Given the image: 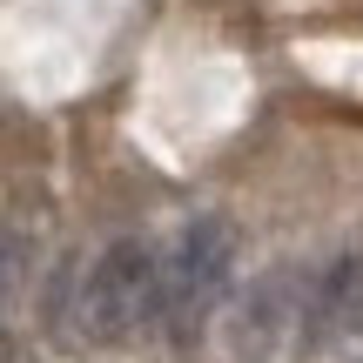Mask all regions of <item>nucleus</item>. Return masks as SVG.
Returning a JSON list of instances; mask_svg holds the SVG:
<instances>
[{
	"instance_id": "1",
	"label": "nucleus",
	"mask_w": 363,
	"mask_h": 363,
	"mask_svg": "<svg viewBox=\"0 0 363 363\" xmlns=\"http://www.w3.org/2000/svg\"><path fill=\"white\" fill-rule=\"evenodd\" d=\"M316 269L323 262H276L256 283H242L222 310V350L235 363H276L303 350L316 316Z\"/></svg>"
},
{
	"instance_id": "2",
	"label": "nucleus",
	"mask_w": 363,
	"mask_h": 363,
	"mask_svg": "<svg viewBox=\"0 0 363 363\" xmlns=\"http://www.w3.org/2000/svg\"><path fill=\"white\" fill-rule=\"evenodd\" d=\"M235 262H242V235L229 216H195L175 229V242L162 249V323L175 350H189L195 330L216 316V303L235 283Z\"/></svg>"
},
{
	"instance_id": "3",
	"label": "nucleus",
	"mask_w": 363,
	"mask_h": 363,
	"mask_svg": "<svg viewBox=\"0 0 363 363\" xmlns=\"http://www.w3.org/2000/svg\"><path fill=\"white\" fill-rule=\"evenodd\" d=\"M155 316H162V249L121 235V242H108L81 269V283H74V337L128 343Z\"/></svg>"
},
{
	"instance_id": "4",
	"label": "nucleus",
	"mask_w": 363,
	"mask_h": 363,
	"mask_svg": "<svg viewBox=\"0 0 363 363\" xmlns=\"http://www.w3.org/2000/svg\"><path fill=\"white\" fill-rule=\"evenodd\" d=\"M310 357H363V256H323L316 269Z\"/></svg>"
}]
</instances>
